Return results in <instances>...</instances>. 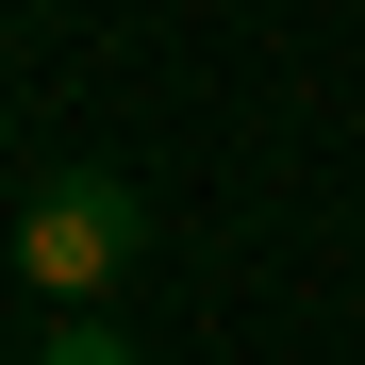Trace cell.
<instances>
[{
    "mask_svg": "<svg viewBox=\"0 0 365 365\" xmlns=\"http://www.w3.org/2000/svg\"><path fill=\"white\" fill-rule=\"evenodd\" d=\"M116 266H150V200L116 166H50L34 200H17V282H50V299H100Z\"/></svg>",
    "mask_w": 365,
    "mask_h": 365,
    "instance_id": "6da1fadb",
    "label": "cell"
},
{
    "mask_svg": "<svg viewBox=\"0 0 365 365\" xmlns=\"http://www.w3.org/2000/svg\"><path fill=\"white\" fill-rule=\"evenodd\" d=\"M34 365H150V349H133V332H100V316H67V332H50Z\"/></svg>",
    "mask_w": 365,
    "mask_h": 365,
    "instance_id": "7a4b0ae2",
    "label": "cell"
}]
</instances>
